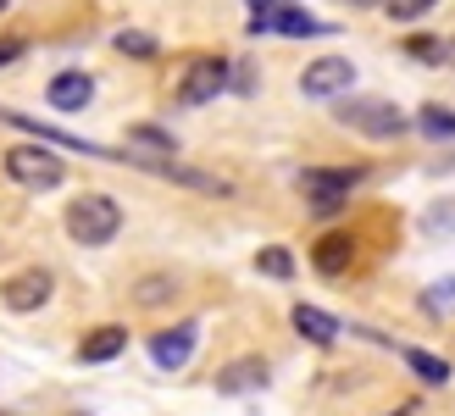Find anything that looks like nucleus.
I'll list each match as a JSON object with an SVG mask.
<instances>
[{
  "mask_svg": "<svg viewBox=\"0 0 455 416\" xmlns=\"http://www.w3.org/2000/svg\"><path fill=\"white\" fill-rule=\"evenodd\" d=\"M22 51H28V39H0V67H12Z\"/></svg>",
  "mask_w": 455,
  "mask_h": 416,
  "instance_id": "25",
  "label": "nucleus"
},
{
  "mask_svg": "<svg viewBox=\"0 0 455 416\" xmlns=\"http://www.w3.org/2000/svg\"><path fill=\"white\" fill-rule=\"evenodd\" d=\"M444 67H455V39H444Z\"/></svg>",
  "mask_w": 455,
  "mask_h": 416,
  "instance_id": "26",
  "label": "nucleus"
},
{
  "mask_svg": "<svg viewBox=\"0 0 455 416\" xmlns=\"http://www.w3.org/2000/svg\"><path fill=\"white\" fill-rule=\"evenodd\" d=\"M0 416H12V411H0Z\"/></svg>",
  "mask_w": 455,
  "mask_h": 416,
  "instance_id": "29",
  "label": "nucleus"
},
{
  "mask_svg": "<svg viewBox=\"0 0 455 416\" xmlns=\"http://www.w3.org/2000/svg\"><path fill=\"white\" fill-rule=\"evenodd\" d=\"M417 128H422L427 139H455V111H450V106H422V111H417Z\"/></svg>",
  "mask_w": 455,
  "mask_h": 416,
  "instance_id": "16",
  "label": "nucleus"
},
{
  "mask_svg": "<svg viewBox=\"0 0 455 416\" xmlns=\"http://www.w3.org/2000/svg\"><path fill=\"white\" fill-rule=\"evenodd\" d=\"M289 316H294V333H300V339H311V344H323V350H328V344L339 339V322H333L323 306H294Z\"/></svg>",
  "mask_w": 455,
  "mask_h": 416,
  "instance_id": "14",
  "label": "nucleus"
},
{
  "mask_svg": "<svg viewBox=\"0 0 455 416\" xmlns=\"http://www.w3.org/2000/svg\"><path fill=\"white\" fill-rule=\"evenodd\" d=\"M405 356V366L422 378V383H450V361L444 356H434V350H400Z\"/></svg>",
  "mask_w": 455,
  "mask_h": 416,
  "instance_id": "15",
  "label": "nucleus"
},
{
  "mask_svg": "<svg viewBox=\"0 0 455 416\" xmlns=\"http://www.w3.org/2000/svg\"><path fill=\"white\" fill-rule=\"evenodd\" d=\"M117 228H123V205L111 195H78L73 205H67V234H73V244H84V250L111 244Z\"/></svg>",
  "mask_w": 455,
  "mask_h": 416,
  "instance_id": "1",
  "label": "nucleus"
},
{
  "mask_svg": "<svg viewBox=\"0 0 455 416\" xmlns=\"http://www.w3.org/2000/svg\"><path fill=\"white\" fill-rule=\"evenodd\" d=\"M228 78H234V67H228L222 56L189 61L184 67V84H178V106H206V100H217L222 89H228Z\"/></svg>",
  "mask_w": 455,
  "mask_h": 416,
  "instance_id": "6",
  "label": "nucleus"
},
{
  "mask_svg": "<svg viewBox=\"0 0 455 416\" xmlns=\"http://www.w3.org/2000/svg\"><path fill=\"white\" fill-rule=\"evenodd\" d=\"M422 311L427 316H450L455 311V277H444V284H434V289L422 294Z\"/></svg>",
  "mask_w": 455,
  "mask_h": 416,
  "instance_id": "20",
  "label": "nucleus"
},
{
  "mask_svg": "<svg viewBox=\"0 0 455 416\" xmlns=\"http://www.w3.org/2000/svg\"><path fill=\"white\" fill-rule=\"evenodd\" d=\"M44 100H51L56 111H84L89 100H95V78L78 73V67H73V73H56L51 89H44Z\"/></svg>",
  "mask_w": 455,
  "mask_h": 416,
  "instance_id": "11",
  "label": "nucleus"
},
{
  "mask_svg": "<svg viewBox=\"0 0 455 416\" xmlns=\"http://www.w3.org/2000/svg\"><path fill=\"white\" fill-rule=\"evenodd\" d=\"M250 6H256V12H261V6H283V0H250Z\"/></svg>",
  "mask_w": 455,
  "mask_h": 416,
  "instance_id": "27",
  "label": "nucleus"
},
{
  "mask_svg": "<svg viewBox=\"0 0 455 416\" xmlns=\"http://www.w3.org/2000/svg\"><path fill=\"white\" fill-rule=\"evenodd\" d=\"M439 0H383V12H389L395 22H417L422 12H434Z\"/></svg>",
  "mask_w": 455,
  "mask_h": 416,
  "instance_id": "21",
  "label": "nucleus"
},
{
  "mask_svg": "<svg viewBox=\"0 0 455 416\" xmlns=\"http://www.w3.org/2000/svg\"><path fill=\"white\" fill-rule=\"evenodd\" d=\"M267 383V361L261 356H239L234 366H222L217 372V395H250V388Z\"/></svg>",
  "mask_w": 455,
  "mask_h": 416,
  "instance_id": "12",
  "label": "nucleus"
},
{
  "mask_svg": "<svg viewBox=\"0 0 455 416\" xmlns=\"http://www.w3.org/2000/svg\"><path fill=\"white\" fill-rule=\"evenodd\" d=\"M123 350H128V328H117V322H106V328L78 339V361L84 366H106V361H117Z\"/></svg>",
  "mask_w": 455,
  "mask_h": 416,
  "instance_id": "10",
  "label": "nucleus"
},
{
  "mask_svg": "<svg viewBox=\"0 0 455 416\" xmlns=\"http://www.w3.org/2000/svg\"><path fill=\"white\" fill-rule=\"evenodd\" d=\"M0 12H6V0H0Z\"/></svg>",
  "mask_w": 455,
  "mask_h": 416,
  "instance_id": "28",
  "label": "nucleus"
},
{
  "mask_svg": "<svg viewBox=\"0 0 455 416\" xmlns=\"http://www.w3.org/2000/svg\"><path fill=\"white\" fill-rule=\"evenodd\" d=\"M6 178L22 183V189H56L67 178V167L51 145H12L6 150Z\"/></svg>",
  "mask_w": 455,
  "mask_h": 416,
  "instance_id": "3",
  "label": "nucleus"
},
{
  "mask_svg": "<svg viewBox=\"0 0 455 416\" xmlns=\"http://www.w3.org/2000/svg\"><path fill=\"white\" fill-rule=\"evenodd\" d=\"M405 51H411L417 61H427V67H439L444 61V39H405Z\"/></svg>",
  "mask_w": 455,
  "mask_h": 416,
  "instance_id": "23",
  "label": "nucleus"
},
{
  "mask_svg": "<svg viewBox=\"0 0 455 416\" xmlns=\"http://www.w3.org/2000/svg\"><path fill=\"white\" fill-rule=\"evenodd\" d=\"M51 294H56V277L44 272V267H28V272H12L6 284H0V306L17 311V316H28V311H39Z\"/></svg>",
  "mask_w": 455,
  "mask_h": 416,
  "instance_id": "8",
  "label": "nucleus"
},
{
  "mask_svg": "<svg viewBox=\"0 0 455 416\" xmlns=\"http://www.w3.org/2000/svg\"><path fill=\"white\" fill-rule=\"evenodd\" d=\"M455 228V205H434V212H427V234H450Z\"/></svg>",
  "mask_w": 455,
  "mask_h": 416,
  "instance_id": "24",
  "label": "nucleus"
},
{
  "mask_svg": "<svg viewBox=\"0 0 455 416\" xmlns=\"http://www.w3.org/2000/svg\"><path fill=\"white\" fill-rule=\"evenodd\" d=\"M350 84H355V67L345 56H323V61H311L300 73V95L306 100H345Z\"/></svg>",
  "mask_w": 455,
  "mask_h": 416,
  "instance_id": "7",
  "label": "nucleus"
},
{
  "mask_svg": "<svg viewBox=\"0 0 455 416\" xmlns=\"http://www.w3.org/2000/svg\"><path fill=\"white\" fill-rule=\"evenodd\" d=\"M256 267H261L267 277H278V284H289V277H294V256H289L283 244H267L261 256H256Z\"/></svg>",
  "mask_w": 455,
  "mask_h": 416,
  "instance_id": "19",
  "label": "nucleus"
},
{
  "mask_svg": "<svg viewBox=\"0 0 455 416\" xmlns=\"http://www.w3.org/2000/svg\"><path fill=\"white\" fill-rule=\"evenodd\" d=\"M311 261H316V272L339 277V272L355 261V239L350 234H323V239H316V250H311Z\"/></svg>",
  "mask_w": 455,
  "mask_h": 416,
  "instance_id": "13",
  "label": "nucleus"
},
{
  "mask_svg": "<svg viewBox=\"0 0 455 416\" xmlns=\"http://www.w3.org/2000/svg\"><path fill=\"white\" fill-rule=\"evenodd\" d=\"M128 139H133V145H145V150H156V156H178V139H172L167 128L140 123V128H128Z\"/></svg>",
  "mask_w": 455,
  "mask_h": 416,
  "instance_id": "18",
  "label": "nucleus"
},
{
  "mask_svg": "<svg viewBox=\"0 0 455 416\" xmlns=\"http://www.w3.org/2000/svg\"><path fill=\"white\" fill-rule=\"evenodd\" d=\"M333 117L339 123H345V128H355L361 139H378V145H389V139H400L405 128H411V123H405V111L400 106H389V100H378V95H345V100H339V111H333Z\"/></svg>",
  "mask_w": 455,
  "mask_h": 416,
  "instance_id": "2",
  "label": "nucleus"
},
{
  "mask_svg": "<svg viewBox=\"0 0 455 416\" xmlns=\"http://www.w3.org/2000/svg\"><path fill=\"white\" fill-rule=\"evenodd\" d=\"M178 294V284L167 272H156V277H140V284H133V300H140V306H162V300H172Z\"/></svg>",
  "mask_w": 455,
  "mask_h": 416,
  "instance_id": "17",
  "label": "nucleus"
},
{
  "mask_svg": "<svg viewBox=\"0 0 455 416\" xmlns=\"http://www.w3.org/2000/svg\"><path fill=\"white\" fill-rule=\"evenodd\" d=\"M195 344H200V322H178V328H162L150 339V361L162 366V372H178V366H189Z\"/></svg>",
  "mask_w": 455,
  "mask_h": 416,
  "instance_id": "9",
  "label": "nucleus"
},
{
  "mask_svg": "<svg viewBox=\"0 0 455 416\" xmlns=\"http://www.w3.org/2000/svg\"><path fill=\"white\" fill-rule=\"evenodd\" d=\"M117 51L133 56V61H150V56H156V39H150V34H117Z\"/></svg>",
  "mask_w": 455,
  "mask_h": 416,
  "instance_id": "22",
  "label": "nucleus"
},
{
  "mask_svg": "<svg viewBox=\"0 0 455 416\" xmlns=\"http://www.w3.org/2000/svg\"><path fill=\"white\" fill-rule=\"evenodd\" d=\"M250 34H283V39H316V34H333V22H316L300 6H261L250 12Z\"/></svg>",
  "mask_w": 455,
  "mask_h": 416,
  "instance_id": "5",
  "label": "nucleus"
},
{
  "mask_svg": "<svg viewBox=\"0 0 455 416\" xmlns=\"http://www.w3.org/2000/svg\"><path fill=\"white\" fill-rule=\"evenodd\" d=\"M355 183H361V167H311V172H300V189L311 200V212H323V217L350 200Z\"/></svg>",
  "mask_w": 455,
  "mask_h": 416,
  "instance_id": "4",
  "label": "nucleus"
}]
</instances>
